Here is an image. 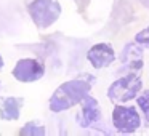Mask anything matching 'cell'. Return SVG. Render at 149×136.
<instances>
[{"instance_id":"8992f818","label":"cell","mask_w":149,"mask_h":136,"mask_svg":"<svg viewBox=\"0 0 149 136\" xmlns=\"http://www.w3.org/2000/svg\"><path fill=\"white\" fill-rule=\"evenodd\" d=\"M87 59L95 69H103L116 61V53L109 43H96L87 51Z\"/></svg>"},{"instance_id":"3957f363","label":"cell","mask_w":149,"mask_h":136,"mask_svg":"<svg viewBox=\"0 0 149 136\" xmlns=\"http://www.w3.org/2000/svg\"><path fill=\"white\" fill-rule=\"evenodd\" d=\"M29 15L37 27L47 29L61 15V5L56 0H34L29 5Z\"/></svg>"},{"instance_id":"7c38bea8","label":"cell","mask_w":149,"mask_h":136,"mask_svg":"<svg viewBox=\"0 0 149 136\" xmlns=\"http://www.w3.org/2000/svg\"><path fill=\"white\" fill-rule=\"evenodd\" d=\"M135 42H136V43H139V45H146V46H149V26L146 27V29H143L141 32L136 34Z\"/></svg>"},{"instance_id":"52a82bcc","label":"cell","mask_w":149,"mask_h":136,"mask_svg":"<svg viewBox=\"0 0 149 136\" xmlns=\"http://www.w3.org/2000/svg\"><path fill=\"white\" fill-rule=\"evenodd\" d=\"M101 119V109H100V104L95 98H91L88 94L84 101H82V110L80 114L77 115L79 120V125L87 128V126H91L93 123L100 122Z\"/></svg>"},{"instance_id":"30bf717a","label":"cell","mask_w":149,"mask_h":136,"mask_svg":"<svg viewBox=\"0 0 149 136\" xmlns=\"http://www.w3.org/2000/svg\"><path fill=\"white\" fill-rule=\"evenodd\" d=\"M21 136H43L45 135V126L36 125V123H26L19 131Z\"/></svg>"},{"instance_id":"5b68a950","label":"cell","mask_w":149,"mask_h":136,"mask_svg":"<svg viewBox=\"0 0 149 136\" xmlns=\"http://www.w3.org/2000/svg\"><path fill=\"white\" fill-rule=\"evenodd\" d=\"M45 75V66L34 58H23L13 67V77L24 83H31Z\"/></svg>"},{"instance_id":"ba28073f","label":"cell","mask_w":149,"mask_h":136,"mask_svg":"<svg viewBox=\"0 0 149 136\" xmlns=\"http://www.w3.org/2000/svg\"><path fill=\"white\" fill-rule=\"evenodd\" d=\"M120 61H122L123 67L128 69L130 72H135V71H139L143 67V51L141 48H138V45H127L123 48L122 55H120Z\"/></svg>"},{"instance_id":"7a4b0ae2","label":"cell","mask_w":149,"mask_h":136,"mask_svg":"<svg viewBox=\"0 0 149 136\" xmlns=\"http://www.w3.org/2000/svg\"><path fill=\"white\" fill-rule=\"evenodd\" d=\"M141 78L136 74L130 72L128 75L116 80L107 90V96L111 98V101L114 103H128L133 98L138 96V93L141 91Z\"/></svg>"},{"instance_id":"277c9868","label":"cell","mask_w":149,"mask_h":136,"mask_svg":"<svg viewBox=\"0 0 149 136\" xmlns=\"http://www.w3.org/2000/svg\"><path fill=\"white\" fill-rule=\"evenodd\" d=\"M112 123L117 131L133 133L139 128L141 119H139V114L133 107H127L119 104V106H116V109L112 112Z\"/></svg>"},{"instance_id":"4fadbf2b","label":"cell","mask_w":149,"mask_h":136,"mask_svg":"<svg viewBox=\"0 0 149 136\" xmlns=\"http://www.w3.org/2000/svg\"><path fill=\"white\" fill-rule=\"evenodd\" d=\"M3 67V59H2V56H0V69Z\"/></svg>"},{"instance_id":"6da1fadb","label":"cell","mask_w":149,"mask_h":136,"mask_svg":"<svg viewBox=\"0 0 149 136\" xmlns=\"http://www.w3.org/2000/svg\"><path fill=\"white\" fill-rule=\"evenodd\" d=\"M90 88V82L84 78H74V80L64 82L56 88L53 96L50 98V109L53 112H63L66 109H71L88 96Z\"/></svg>"},{"instance_id":"8fae6325","label":"cell","mask_w":149,"mask_h":136,"mask_svg":"<svg viewBox=\"0 0 149 136\" xmlns=\"http://www.w3.org/2000/svg\"><path fill=\"white\" fill-rule=\"evenodd\" d=\"M138 106H139V109L143 110L146 123L149 125V91H144L141 96H138Z\"/></svg>"},{"instance_id":"9c48e42d","label":"cell","mask_w":149,"mask_h":136,"mask_svg":"<svg viewBox=\"0 0 149 136\" xmlns=\"http://www.w3.org/2000/svg\"><path fill=\"white\" fill-rule=\"evenodd\" d=\"M23 98H15L8 96L3 99L2 106H0V119L2 120H18L21 115V107H23Z\"/></svg>"}]
</instances>
